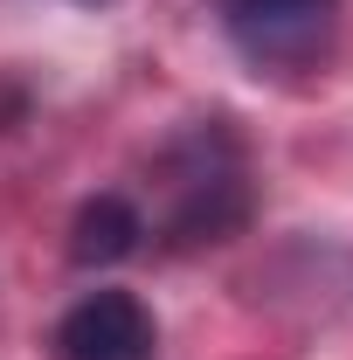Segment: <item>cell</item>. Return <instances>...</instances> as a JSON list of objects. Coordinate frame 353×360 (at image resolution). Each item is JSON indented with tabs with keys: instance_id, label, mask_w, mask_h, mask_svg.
Listing matches in <instances>:
<instances>
[{
	"instance_id": "6da1fadb",
	"label": "cell",
	"mask_w": 353,
	"mask_h": 360,
	"mask_svg": "<svg viewBox=\"0 0 353 360\" xmlns=\"http://www.w3.org/2000/svg\"><path fill=\"white\" fill-rule=\"evenodd\" d=\"M160 174H167L160 180V194H167L160 229L174 243H222L250 222V167H243V146L229 125L187 132Z\"/></svg>"
},
{
	"instance_id": "277c9868",
	"label": "cell",
	"mask_w": 353,
	"mask_h": 360,
	"mask_svg": "<svg viewBox=\"0 0 353 360\" xmlns=\"http://www.w3.org/2000/svg\"><path fill=\"white\" fill-rule=\"evenodd\" d=\"M139 243H146V215H139L125 194H97L77 208V229H70V257L77 264H125Z\"/></svg>"
},
{
	"instance_id": "3957f363",
	"label": "cell",
	"mask_w": 353,
	"mask_h": 360,
	"mask_svg": "<svg viewBox=\"0 0 353 360\" xmlns=\"http://www.w3.org/2000/svg\"><path fill=\"white\" fill-rule=\"evenodd\" d=\"M63 360H160V326L132 291H90L56 326Z\"/></svg>"
},
{
	"instance_id": "7a4b0ae2",
	"label": "cell",
	"mask_w": 353,
	"mask_h": 360,
	"mask_svg": "<svg viewBox=\"0 0 353 360\" xmlns=\"http://www.w3.org/2000/svg\"><path fill=\"white\" fill-rule=\"evenodd\" d=\"M229 42L257 70H312L340 35V0H215Z\"/></svg>"
}]
</instances>
